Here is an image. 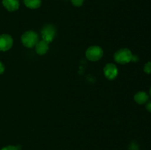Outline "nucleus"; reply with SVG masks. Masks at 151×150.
<instances>
[{
	"label": "nucleus",
	"instance_id": "obj_1",
	"mask_svg": "<svg viewBox=\"0 0 151 150\" xmlns=\"http://www.w3.org/2000/svg\"><path fill=\"white\" fill-rule=\"evenodd\" d=\"M21 40L24 46L27 48H32L35 46L38 41H39V37L37 32L29 30L27 31L22 35Z\"/></svg>",
	"mask_w": 151,
	"mask_h": 150
},
{
	"label": "nucleus",
	"instance_id": "obj_2",
	"mask_svg": "<svg viewBox=\"0 0 151 150\" xmlns=\"http://www.w3.org/2000/svg\"><path fill=\"white\" fill-rule=\"evenodd\" d=\"M133 54L128 49H120L114 54V60L119 64H126L130 63L132 59Z\"/></svg>",
	"mask_w": 151,
	"mask_h": 150
},
{
	"label": "nucleus",
	"instance_id": "obj_3",
	"mask_svg": "<svg viewBox=\"0 0 151 150\" xmlns=\"http://www.w3.org/2000/svg\"><path fill=\"white\" fill-rule=\"evenodd\" d=\"M103 55V51L98 46H91L87 49L86 56L90 61H97L100 60Z\"/></svg>",
	"mask_w": 151,
	"mask_h": 150
},
{
	"label": "nucleus",
	"instance_id": "obj_4",
	"mask_svg": "<svg viewBox=\"0 0 151 150\" xmlns=\"http://www.w3.org/2000/svg\"><path fill=\"white\" fill-rule=\"evenodd\" d=\"M41 37L42 40L45 41L46 42H52L54 40L56 35V28L52 24H46L43 26L41 29Z\"/></svg>",
	"mask_w": 151,
	"mask_h": 150
},
{
	"label": "nucleus",
	"instance_id": "obj_5",
	"mask_svg": "<svg viewBox=\"0 0 151 150\" xmlns=\"http://www.w3.org/2000/svg\"><path fill=\"white\" fill-rule=\"evenodd\" d=\"M103 71L106 77L110 80L114 79L118 75V69L114 63H107L104 67Z\"/></svg>",
	"mask_w": 151,
	"mask_h": 150
},
{
	"label": "nucleus",
	"instance_id": "obj_6",
	"mask_svg": "<svg viewBox=\"0 0 151 150\" xmlns=\"http://www.w3.org/2000/svg\"><path fill=\"white\" fill-rule=\"evenodd\" d=\"M13 44V40L10 35L3 34L0 35V51H6L10 49Z\"/></svg>",
	"mask_w": 151,
	"mask_h": 150
},
{
	"label": "nucleus",
	"instance_id": "obj_7",
	"mask_svg": "<svg viewBox=\"0 0 151 150\" xmlns=\"http://www.w3.org/2000/svg\"><path fill=\"white\" fill-rule=\"evenodd\" d=\"M35 46V51H36L37 54H40V55L46 54L49 49V44L44 40L38 41Z\"/></svg>",
	"mask_w": 151,
	"mask_h": 150
},
{
	"label": "nucleus",
	"instance_id": "obj_8",
	"mask_svg": "<svg viewBox=\"0 0 151 150\" xmlns=\"http://www.w3.org/2000/svg\"><path fill=\"white\" fill-rule=\"evenodd\" d=\"M3 6L8 11H16L19 7V0H2Z\"/></svg>",
	"mask_w": 151,
	"mask_h": 150
},
{
	"label": "nucleus",
	"instance_id": "obj_9",
	"mask_svg": "<svg viewBox=\"0 0 151 150\" xmlns=\"http://www.w3.org/2000/svg\"><path fill=\"white\" fill-rule=\"evenodd\" d=\"M134 100L139 104H144L148 101L149 96L145 91H139L134 95Z\"/></svg>",
	"mask_w": 151,
	"mask_h": 150
},
{
	"label": "nucleus",
	"instance_id": "obj_10",
	"mask_svg": "<svg viewBox=\"0 0 151 150\" xmlns=\"http://www.w3.org/2000/svg\"><path fill=\"white\" fill-rule=\"evenodd\" d=\"M25 6L30 9H37L41 6V0H24Z\"/></svg>",
	"mask_w": 151,
	"mask_h": 150
},
{
	"label": "nucleus",
	"instance_id": "obj_11",
	"mask_svg": "<svg viewBox=\"0 0 151 150\" xmlns=\"http://www.w3.org/2000/svg\"><path fill=\"white\" fill-rule=\"evenodd\" d=\"M144 71L147 74H151V61L147 62L144 66Z\"/></svg>",
	"mask_w": 151,
	"mask_h": 150
},
{
	"label": "nucleus",
	"instance_id": "obj_12",
	"mask_svg": "<svg viewBox=\"0 0 151 150\" xmlns=\"http://www.w3.org/2000/svg\"><path fill=\"white\" fill-rule=\"evenodd\" d=\"M72 1V4L75 7H81L82 4H83L84 0H71Z\"/></svg>",
	"mask_w": 151,
	"mask_h": 150
},
{
	"label": "nucleus",
	"instance_id": "obj_13",
	"mask_svg": "<svg viewBox=\"0 0 151 150\" xmlns=\"http://www.w3.org/2000/svg\"><path fill=\"white\" fill-rule=\"evenodd\" d=\"M1 150H18L16 146H7L5 147H3Z\"/></svg>",
	"mask_w": 151,
	"mask_h": 150
},
{
	"label": "nucleus",
	"instance_id": "obj_14",
	"mask_svg": "<svg viewBox=\"0 0 151 150\" xmlns=\"http://www.w3.org/2000/svg\"><path fill=\"white\" fill-rule=\"evenodd\" d=\"M146 109L148 112H150L151 113V100L150 101H147L146 102Z\"/></svg>",
	"mask_w": 151,
	"mask_h": 150
},
{
	"label": "nucleus",
	"instance_id": "obj_15",
	"mask_svg": "<svg viewBox=\"0 0 151 150\" xmlns=\"http://www.w3.org/2000/svg\"><path fill=\"white\" fill-rule=\"evenodd\" d=\"M4 71V66L3 65V63L0 61V74H3V72Z\"/></svg>",
	"mask_w": 151,
	"mask_h": 150
},
{
	"label": "nucleus",
	"instance_id": "obj_16",
	"mask_svg": "<svg viewBox=\"0 0 151 150\" xmlns=\"http://www.w3.org/2000/svg\"><path fill=\"white\" fill-rule=\"evenodd\" d=\"M139 60V57L137 55H133L132 57V59H131V61L133 62H137Z\"/></svg>",
	"mask_w": 151,
	"mask_h": 150
},
{
	"label": "nucleus",
	"instance_id": "obj_17",
	"mask_svg": "<svg viewBox=\"0 0 151 150\" xmlns=\"http://www.w3.org/2000/svg\"><path fill=\"white\" fill-rule=\"evenodd\" d=\"M149 93H150V96H151V87H150V91H149Z\"/></svg>",
	"mask_w": 151,
	"mask_h": 150
}]
</instances>
